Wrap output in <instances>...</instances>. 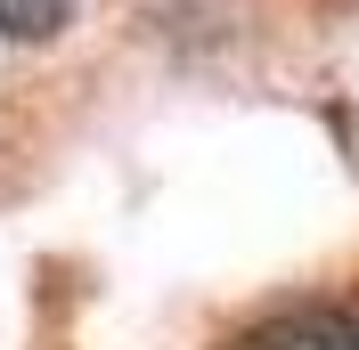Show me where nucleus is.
I'll return each mask as SVG.
<instances>
[{
    "label": "nucleus",
    "mask_w": 359,
    "mask_h": 350,
    "mask_svg": "<svg viewBox=\"0 0 359 350\" xmlns=\"http://www.w3.org/2000/svg\"><path fill=\"white\" fill-rule=\"evenodd\" d=\"M229 350H359V318L335 302H286L269 318H253Z\"/></svg>",
    "instance_id": "f257e3e1"
},
{
    "label": "nucleus",
    "mask_w": 359,
    "mask_h": 350,
    "mask_svg": "<svg viewBox=\"0 0 359 350\" xmlns=\"http://www.w3.org/2000/svg\"><path fill=\"white\" fill-rule=\"evenodd\" d=\"M74 17H82V0H0V41H25V49L66 41Z\"/></svg>",
    "instance_id": "f03ea898"
}]
</instances>
